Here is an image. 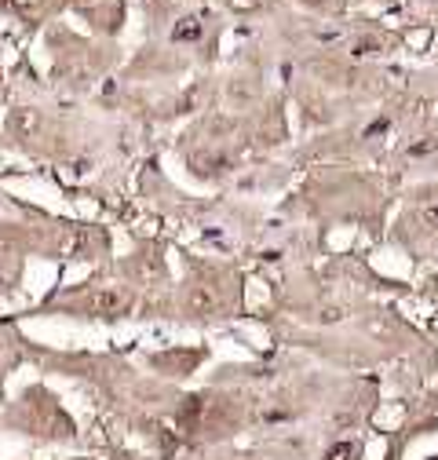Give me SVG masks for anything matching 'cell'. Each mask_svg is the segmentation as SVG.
Returning a JSON list of instances; mask_svg holds the SVG:
<instances>
[{"label": "cell", "instance_id": "6da1fadb", "mask_svg": "<svg viewBox=\"0 0 438 460\" xmlns=\"http://www.w3.org/2000/svg\"><path fill=\"white\" fill-rule=\"evenodd\" d=\"M197 37H201V22L197 18H183L172 30V40H197Z\"/></svg>", "mask_w": 438, "mask_h": 460}]
</instances>
